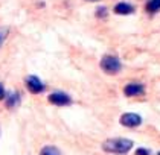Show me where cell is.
I'll list each match as a JSON object with an SVG mask.
<instances>
[{"label": "cell", "instance_id": "obj_1", "mask_svg": "<svg viewBox=\"0 0 160 155\" xmlns=\"http://www.w3.org/2000/svg\"><path fill=\"white\" fill-rule=\"evenodd\" d=\"M133 148V142L128 138H108L102 143V149L110 154H127Z\"/></svg>", "mask_w": 160, "mask_h": 155}, {"label": "cell", "instance_id": "obj_13", "mask_svg": "<svg viewBox=\"0 0 160 155\" xmlns=\"http://www.w3.org/2000/svg\"><path fill=\"white\" fill-rule=\"evenodd\" d=\"M98 14H96V15H98V17H105V12H107V9H105V8H98Z\"/></svg>", "mask_w": 160, "mask_h": 155}, {"label": "cell", "instance_id": "obj_3", "mask_svg": "<svg viewBox=\"0 0 160 155\" xmlns=\"http://www.w3.org/2000/svg\"><path fill=\"white\" fill-rule=\"evenodd\" d=\"M119 122H121V125L127 126V128H134V126H139L142 123V117L136 113H125L121 116Z\"/></svg>", "mask_w": 160, "mask_h": 155}, {"label": "cell", "instance_id": "obj_14", "mask_svg": "<svg viewBox=\"0 0 160 155\" xmlns=\"http://www.w3.org/2000/svg\"><path fill=\"white\" fill-rule=\"evenodd\" d=\"M2 41H3V36L0 35V44H2Z\"/></svg>", "mask_w": 160, "mask_h": 155}, {"label": "cell", "instance_id": "obj_6", "mask_svg": "<svg viewBox=\"0 0 160 155\" xmlns=\"http://www.w3.org/2000/svg\"><path fill=\"white\" fill-rule=\"evenodd\" d=\"M123 93H125V96L142 94V93H143V87H142L140 84H128V85H125Z\"/></svg>", "mask_w": 160, "mask_h": 155}, {"label": "cell", "instance_id": "obj_12", "mask_svg": "<svg viewBox=\"0 0 160 155\" xmlns=\"http://www.w3.org/2000/svg\"><path fill=\"white\" fill-rule=\"evenodd\" d=\"M6 97V91H5V87L0 84V100H3Z\"/></svg>", "mask_w": 160, "mask_h": 155}, {"label": "cell", "instance_id": "obj_7", "mask_svg": "<svg viewBox=\"0 0 160 155\" xmlns=\"http://www.w3.org/2000/svg\"><path fill=\"white\" fill-rule=\"evenodd\" d=\"M134 11V8L131 6V5H128V3H118L116 6H114V12L116 14H121V15H127V14H131V12Z\"/></svg>", "mask_w": 160, "mask_h": 155}, {"label": "cell", "instance_id": "obj_4", "mask_svg": "<svg viewBox=\"0 0 160 155\" xmlns=\"http://www.w3.org/2000/svg\"><path fill=\"white\" fill-rule=\"evenodd\" d=\"M26 87L34 94H38V93H41L44 90V84L41 82L37 76H34V75H31V76L26 78Z\"/></svg>", "mask_w": 160, "mask_h": 155}, {"label": "cell", "instance_id": "obj_15", "mask_svg": "<svg viewBox=\"0 0 160 155\" xmlns=\"http://www.w3.org/2000/svg\"><path fill=\"white\" fill-rule=\"evenodd\" d=\"M157 155H160V152H159V154H157Z\"/></svg>", "mask_w": 160, "mask_h": 155}, {"label": "cell", "instance_id": "obj_9", "mask_svg": "<svg viewBox=\"0 0 160 155\" xmlns=\"http://www.w3.org/2000/svg\"><path fill=\"white\" fill-rule=\"evenodd\" d=\"M40 155H61V152L55 148V146H44L41 149Z\"/></svg>", "mask_w": 160, "mask_h": 155}, {"label": "cell", "instance_id": "obj_2", "mask_svg": "<svg viewBox=\"0 0 160 155\" xmlns=\"http://www.w3.org/2000/svg\"><path fill=\"white\" fill-rule=\"evenodd\" d=\"M101 69L108 75H116L118 72H121V61L114 56L107 55L101 60Z\"/></svg>", "mask_w": 160, "mask_h": 155}, {"label": "cell", "instance_id": "obj_5", "mask_svg": "<svg viewBox=\"0 0 160 155\" xmlns=\"http://www.w3.org/2000/svg\"><path fill=\"white\" fill-rule=\"evenodd\" d=\"M49 102L53 105H58V107H64V105H70L72 99H70V96L64 94V93H52L49 96Z\"/></svg>", "mask_w": 160, "mask_h": 155}, {"label": "cell", "instance_id": "obj_8", "mask_svg": "<svg viewBox=\"0 0 160 155\" xmlns=\"http://www.w3.org/2000/svg\"><path fill=\"white\" fill-rule=\"evenodd\" d=\"M20 96L17 94V93H11V94H8L6 96V105L9 108H14L18 102H20V99H18Z\"/></svg>", "mask_w": 160, "mask_h": 155}, {"label": "cell", "instance_id": "obj_10", "mask_svg": "<svg viewBox=\"0 0 160 155\" xmlns=\"http://www.w3.org/2000/svg\"><path fill=\"white\" fill-rule=\"evenodd\" d=\"M160 9V0H149L147 3L148 12H157Z\"/></svg>", "mask_w": 160, "mask_h": 155}, {"label": "cell", "instance_id": "obj_11", "mask_svg": "<svg viewBox=\"0 0 160 155\" xmlns=\"http://www.w3.org/2000/svg\"><path fill=\"white\" fill-rule=\"evenodd\" d=\"M136 155H149V151L143 149V148H139V149L136 151Z\"/></svg>", "mask_w": 160, "mask_h": 155}]
</instances>
